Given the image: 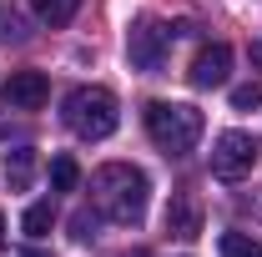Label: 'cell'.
I'll list each match as a JSON object with an SVG mask.
<instances>
[{
	"label": "cell",
	"instance_id": "1",
	"mask_svg": "<svg viewBox=\"0 0 262 257\" xmlns=\"http://www.w3.org/2000/svg\"><path fill=\"white\" fill-rule=\"evenodd\" d=\"M91 202H96V212L106 222L141 227L146 202H151V182L131 161H106V166H96V177H91Z\"/></svg>",
	"mask_w": 262,
	"mask_h": 257
},
{
	"label": "cell",
	"instance_id": "2",
	"mask_svg": "<svg viewBox=\"0 0 262 257\" xmlns=\"http://www.w3.org/2000/svg\"><path fill=\"white\" fill-rule=\"evenodd\" d=\"M146 136L166 157H187L202 141V111L187 106V101H151L146 106Z\"/></svg>",
	"mask_w": 262,
	"mask_h": 257
},
{
	"label": "cell",
	"instance_id": "3",
	"mask_svg": "<svg viewBox=\"0 0 262 257\" xmlns=\"http://www.w3.org/2000/svg\"><path fill=\"white\" fill-rule=\"evenodd\" d=\"M66 126L76 131L81 141H106L111 131L121 126V111H116V96L106 86H76L66 96Z\"/></svg>",
	"mask_w": 262,
	"mask_h": 257
},
{
	"label": "cell",
	"instance_id": "4",
	"mask_svg": "<svg viewBox=\"0 0 262 257\" xmlns=\"http://www.w3.org/2000/svg\"><path fill=\"white\" fill-rule=\"evenodd\" d=\"M166 46H171V31H166L162 20L141 15V20L126 31V61H131V71H146V76H157V71L166 66Z\"/></svg>",
	"mask_w": 262,
	"mask_h": 257
},
{
	"label": "cell",
	"instance_id": "5",
	"mask_svg": "<svg viewBox=\"0 0 262 257\" xmlns=\"http://www.w3.org/2000/svg\"><path fill=\"white\" fill-rule=\"evenodd\" d=\"M252 166H257V141H252L247 131H222V136L212 141V177L242 182Z\"/></svg>",
	"mask_w": 262,
	"mask_h": 257
},
{
	"label": "cell",
	"instance_id": "6",
	"mask_svg": "<svg viewBox=\"0 0 262 257\" xmlns=\"http://www.w3.org/2000/svg\"><path fill=\"white\" fill-rule=\"evenodd\" d=\"M46 101H51L46 71H15V76L5 81V106H15V111H40Z\"/></svg>",
	"mask_w": 262,
	"mask_h": 257
},
{
	"label": "cell",
	"instance_id": "7",
	"mask_svg": "<svg viewBox=\"0 0 262 257\" xmlns=\"http://www.w3.org/2000/svg\"><path fill=\"white\" fill-rule=\"evenodd\" d=\"M232 71V46H222V40H212V46H202L192 61V86L196 91H212V86H222Z\"/></svg>",
	"mask_w": 262,
	"mask_h": 257
},
{
	"label": "cell",
	"instance_id": "8",
	"mask_svg": "<svg viewBox=\"0 0 262 257\" xmlns=\"http://www.w3.org/2000/svg\"><path fill=\"white\" fill-rule=\"evenodd\" d=\"M31 177H35V152H31V146L5 152V182H10V192H26Z\"/></svg>",
	"mask_w": 262,
	"mask_h": 257
},
{
	"label": "cell",
	"instance_id": "9",
	"mask_svg": "<svg viewBox=\"0 0 262 257\" xmlns=\"http://www.w3.org/2000/svg\"><path fill=\"white\" fill-rule=\"evenodd\" d=\"M166 227H171L177 237H196V232H202V217H196V207L187 197H177V202L166 207Z\"/></svg>",
	"mask_w": 262,
	"mask_h": 257
},
{
	"label": "cell",
	"instance_id": "10",
	"mask_svg": "<svg viewBox=\"0 0 262 257\" xmlns=\"http://www.w3.org/2000/svg\"><path fill=\"white\" fill-rule=\"evenodd\" d=\"M35 20H46V26H71L76 20V10H81V0H31Z\"/></svg>",
	"mask_w": 262,
	"mask_h": 257
},
{
	"label": "cell",
	"instance_id": "11",
	"mask_svg": "<svg viewBox=\"0 0 262 257\" xmlns=\"http://www.w3.org/2000/svg\"><path fill=\"white\" fill-rule=\"evenodd\" d=\"M51 222H56V207H51V202H31V207H26V217H20L26 237H46Z\"/></svg>",
	"mask_w": 262,
	"mask_h": 257
},
{
	"label": "cell",
	"instance_id": "12",
	"mask_svg": "<svg viewBox=\"0 0 262 257\" xmlns=\"http://www.w3.org/2000/svg\"><path fill=\"white\" fill-rule=\"evenodd\" d=\"M217 252L222 257H262V247H257V237H247V232H222Z\"/></svg>",
	"mask_w": 262,
	"mask_h": 257
},
{
	"label": "cell",
	"instance_id": "13",
	"mask_svg": "<svg viewBox=\"0 0 262 257\" xmlns=\"http://www.w3.org/2000/svg\"><path fill=\"white\" fill-rule=\"evenodd\" d=\"M76 182H81L76 157H56L51 161V187H56V192H76Z\"/></svg>",
	"mask_w": 262,
	"mask_h": 257
},
{
	"label": "cell",
	"instance_id": "14",
	"mask_svg": "<svg viewBox=\"0 0 262 257\" xmlns=\"http://www.w3.org/2000/svg\"><path fill=\"white\" fill-rule=\"evenodd\" d=\"M232 106H237V111H252V106H262V81L237 86V91H232Z\"/></svg>",
	"mask_w": 262,
	"mask_h": 257
},
{
	"label": "cell",
	"instance_id": "15",
	"mask_svg": "<svg viewBox=\"0 0 262 257\" xmlns=\"http://www.w3.org/2000/svg\"><path fill=\"white\" fill-rule=\"evenodd\" d=\"M71 227H76V237H81V242H86V237H91V232H86V227H96V222H91V212H76V222H71Z\"/></svg>",
	"mask_w": 262,
	"mask_h": 257
},
{
	"label": "cell",
	"instance_id": "16",
	"mask_svg": "<svg viewBox=\"0 0 262 257\" xmlns=\"http://www.w3.org/2000/svg\"><path fill=\"white\" fill-rule=\"evenodd\" d=\"M252 66H257V71H262V35H257V40H252Z\"/></svg>",
	"mask_w": 262,
	"mask_h": 257
},
{
	"label": "cell",
	"instance_id": "17",
	"mask_svg": "<svg viewBox=\"0 0 262 257\" xmlns=\"http://www.w3.org/2000/svg\"><path fill=\"white\" fill-rule=\"evenodd\" d=\"M0 247H5V217H0Z\"/></svg>",
	"mask_w": 262,
	"mask_h": 257
}]
</instances>
